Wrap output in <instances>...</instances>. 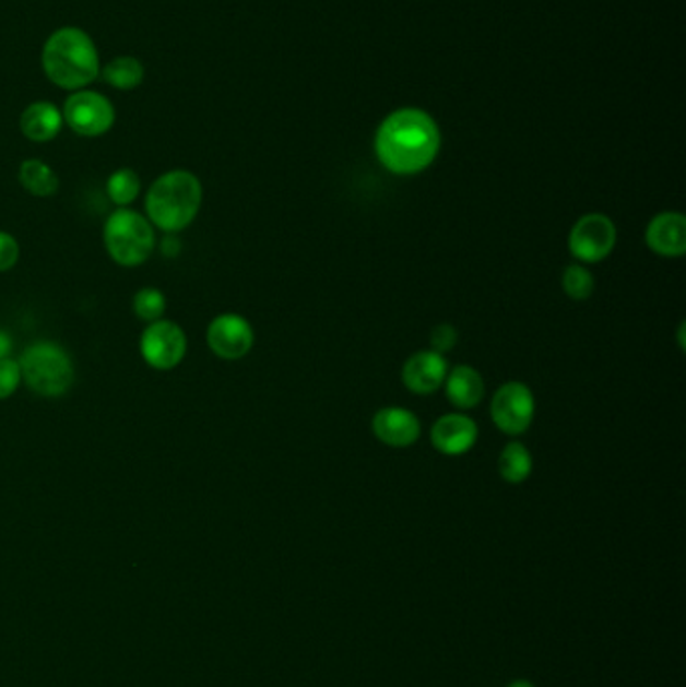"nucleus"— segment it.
Returning a JSON list of instances; mask_svg holds the SVG:
<instances>
[{"label":"nucleus","instance_id":"obj_1","mask_svg":"<svg viewBox=\"0 0 686 687\" xmlns=\"http://www.w3.org/2000/svg\"><path fill=\"white\" fill-rule=\"evenodd\" d=\"M439 141V129L427 112L403 109L385 119L377 133V155L393 174L409 176L431 165Z\"/></svg>","mask_w":686,"mask_h":687},{"label":"nucleus","instance_id":"obj_2","mask_svg":"<svg viewBox=\"0 0 686 687\" xmlns=\"http://www.w3.org/2000/svg\"><path fill=\"white\" fill-rule=\"evenodd\" d=\"M43 69L57 87L81 91L91 85L99 73V52L93 38L76 28H57L43 47Z\"/></svg>","mask_w":686,"mask_h":687},{"label":"nucleus","instance_id":"obj_3","mask_svg":"<svg viewBox=\"0 0 686 687\" xmlns=\"http://www.w3.org/2000/svg\"><path fill=\"white\" fill-rule=\"evenodd\" d=\"M202 198L200 179L186 169H174L153 181L145 198V212L155 227L178 234L196 220Z\"/></svg>","mask_w":686,"mask_h":687},{"label":"nucleus","instance_id":"obj_4","mask_svg":"<svg viewBox=\"0 0 686 687\" xmlns=\"http://www.w3.org/2000/svg\"><path fill=\"white\" fill-rule=\"evenodd\" d=\"M21 376L26 387L47 399H59L75 382V366L55 342H35L21 356Z\"/></svg>","mask_w":686,"mask_h":687},{"label":"nucleus","instance_id":"obj_5","mask_svg":"<svg viewBox=\"0 0 686 687\" xmlns=\"http://www.w3.org/2000/svg\"><path fill=\"white\" fill-rule=\"evenodd\" d=\"M103 241L111 260L123 268L147 262L155 248V232L147 217L131 210L111 213L103 227Z\"/></svg>","mask_w":686,"mask_h":687},{"label":"nucleus","instance_id":"obj_6","mask_svg":"<svg viewBox=\"0 0 686 687\" xmlns=\"http://www.w3.org/2000/svg\"><path fill=\"white\" fill-rule=\"evenodd\" d=\"M63 119L76 135L99 138L114 127V103L95 91L81 88L64 100Z\"/></svg>","mask_w":686,"mask_h":687},{"label":"nucleus","instance_id":"obj_7","mask_svg":"<svg viewBox=\"0 0 686 687\" xmlns=\"http://www.w3.org/2000/svg\"><path fill=\"white\" fill-rule=\"evenodd\" d=\"M140 351L143 360L155 370H172L184 360L188 337L176 322L157 320L141 334Z\"/></svg>","mask_w":686,"mask_h":687},{"label":"nucleus","instance_id":"obj_8","mask_svg":"<svg viewBox=\"0 0 686 687\" xmlns=\"http://www.w3.org/2000/svg\"><path fill=\"white\" fill-rule=\"evenodd\" d=\"M616 244V227L611 217L602 213H588L580 217L570 232L568 246L580 262H602Z\"/></svg>","mask_w":686,"mask_h":687},{"label":"nucleus","instance_id":"obj_9","mask_svg":"<svg viewBox=\"0 0 686 687\" xmlns=\"http://www.w3.org/2000/svg\"><path fill=\"white\" fill-rule=\"evenodd\" d=\"M534 394L521 382L504 384L492 400V418L506 435L525 433L534 421Z\"/></svg>","mask_w":686,"mask_h":687},{"label":"nucleus","instance_id":"obj_10","mask_svg":"<svg viewBox=\"0 0 686 687\" xmlns=\"http://www.w3.org/2000/svg\"><path fill=\"white\" fill-rule=\"evenodd\" d=\"M208 346L222 360H240L255 346V330L238 313H222L208 325Z\"/></svg>","mask_w":686,"mask_h":687},{"label":"nucleus","instance_id":"obj_11","mask_svg":"<svg viewBox=\"0 0 686 687\" xmlns=\"http://www.w3.org/2000/svg\"><path fill=\"white\" fill-rule=\"evenodd\" d=\"M372 433H375V437L381 440L382 445H389L394 449L411 447L421 437L419 418L405 408L389 406V408H382L375 414Z\"/></svg>","mask_w":686,"mask_h":687},{"label":"nucleus","instance_id":"obj_12","mask_svg":"<svg viewBox=\"0 0 686 687\" xmlns=\"http://www.w3.org/2000/svg\"><path fill=\"white\" fill-rule=\"evenodd\" d=\"M433 447L447 457H459L473 449L477 425L465 414H446L431 430Z\"/></svg>","mask_w":686,"mask_h":687},{"label":"nucleus","instance_id":"obj_13","mask_svg":"<svg viewBox=\"0 0 686 687\" xmlns=\"http://www.w3.org/2000/svg\"><path fill=\"white\" fill-rule=\"evenodd\" d=\"M446 378L447 363L437 352H417L403 366V382L415 394H433L443 387Z\"/></svg>","mask_w":686,"mask_h":687},{"label":"nucleus","instance_id":"obj_14","mask_svg":"<svg viewBox=\"0 0 686 687\" xmlns=\"http://www.w3.org/2000/svg\"><path fill=\"white\" fill-rule=\"evenodd\" d=\"M647 244L664 258H678L686 251V220L683 213H659L647 229Z\"/></svg>","mask_w":686,"mask_h":687},{"label":"nucleus","instance_id":"obj_15","mask_svg":"<svg viewBox=\"0 0 686 687\" xmlns=\"http://www.w3.org/2000/svg\"><path fill=\"white\" fill-rule=\"evenodd\" d=\"M63 111H59L57 105L49 100H37L31 103L21 115V131L26 139L35 143H47L52 141L63 129Z\"/></svg>","mask_w":686,"mask_h":687},{"label":"nucleus","instance_id":"obj_16","mask_svg":"<svg viewBox=\"0 0 686 687\" xmlns=\"http://www.w3.org/2000/svg\"><path fill=\"white\" fill-rule=\"evenodd\" d=\"M446 394L449 402L458 408H473L477 406L483 399L485 384L483 378L477 370H473L471 366H458L451 375L447 376Z\"/></svg>","mask_w":686,"mask_h":687},{"label":"nucleus","instance_id":"obj_17","mask_svg":"<svg viewBox=\"0 0 686 687\" xmlns=\"http://www.w3.org/2000/svg\"><path fill=\"white\" fill-rule=\"evenodd\" d=\"M21 186L35 198H51L59 189V177L40 159H26L19 169Z\"/></svg>","mask_w":686,"mask_h":687},{"label":"nucleus","instance_id":"obj_18","mask_svg":"<svg viewBox=\"0 0 686 687\" xmlns=\"http://www.w3.org/2000/svg\"><path fill=\"white\" fill-rule=\"evenodd\" d=\"M145 76V69L141 64L140 59L135 57H115L114 61L105 64L103 69V79L119 91H131V88L140 87Z\"/></svg>","mask_w":686,"mask_h":687},{"label":"nucleus","instance_id":"obj_19","mask_svg":"<svg viewBox=\"0 0 686 687\" xmlns=\"http://www.w3.org/2000/svg\"><path fill=\"white\" fill-rule=\"evenodd\" d=\"M532 469H534L532 454L521 442H509L499 457V475L511 485L523 483L532 475Z\"/></svg>","mask_w":686,"mask_h":687},{"label":"nucleus","instance_id":"obj_20","mask_svg":"<svg viewBox=\"0 0 686 687\" xmlns=\"http://www.w3.org/2000/svg\"><path fill=\"white\" fill-rule=\"evenodd\" d=\"M141 191V179L133 169H119L107 179V196L115 205L126 208L129 203L138 200Z\"/></svg>","mask_w":686,"mask_h":687},{"label":"nucleus","instance_id":"obj_21","mask_svg":"<svg viewBox=\"0 0 686 687\" xmlns=\"http://www.w3.org/2000/svg\"><path fill=\"white\" fill-rule=\"evenodd\" d=\"M561 286L572 300H588L594 292V277L590 270H586L580 263H572L564 270L561 275Z\"/></svg>","mask_w":686,"mask_h":687},{"label":"nucleus","instance_id":"obj_22","mask_svg":"<svg viewBox=\"0 0 686 687\" xmlns=\"http://www.w3.org/2000/svg\"><path fill=\"white\" fill-rule=\"evenodd\" d=\"M166 296L164 292L155 288H141L133 298V312L143 322H157L166 312Z\"/></svg>","mask_w":686,"mask_h":687},{"label":"nucleus","instance_id":"obj_23","mask_svg":"<svg viewBox=\"0 0 686 687\" xmlns=\"http://www.w3.org/2000/svg\"><path fill=\"white\" fill-rule=\"evenodd\" d=\"M21 366L13 358H2L0 360V400L9 399L16 392L21 384Z\"/></svg>","mask_w":686,"mask_h":687},{"label":"nucleus","instance_id":"obj_24","mask_svg":"<svg viewBox=\"0 0 686 687\" xmlns=\"http://www.w3.org/2000/svg\"><path fill=\"white\" fill-rule=\"evenodd\" d=\"M429 340H431L433 352H437V354L453 351V346L458 342V330L451 324L435 325Z\"/></svg>","mask_w":686,"mask_h":687},{"label":"nucleus","instance_id":"obj_25","mask_svg":"<svg viewBox=\"0 0 686 687\" xmlns=\"http://www.w3.org/2000/svg\"><path fill=\"white\" fill-rule=\"evenodd\" d=\"M19 256H21L19 241L11 234L0 232V272H9L14 268L19 262Z\"/></svg>","mask_w":686,"mask_h":687},{"label":"nucleus","instance_id":"obj_26","mask_svg":"<svg viewBox=\"0 0 686 687\" xmlns=\"http://www.w3.org/2000/svg\"><path fill=\"white\" fill-rule=\"evenodd\" d=\"M162 251L167 258H176L179 253V241L174 238V234H167V238L162 241Z\"/></svg>","mask_w":686,"mask_h":687},{"label":"nucleus","instance_id":"obj_27","mask_svg":"<svg viewBox=\"0 0 686 687\" xmlns=\"http://www.w3.org/2000/svg\"><path fill=\"white\" fill-rule=\"evenodd\" d=\"M11 351H13V340L4 330H0V360L9 358Z\"/></svg>","mask_w":686,"mask_h":687},{"label":"nucleus","instance_id":"obj_28","mask_svg":"<svg viewBox=\"0 0 686 687\" xmlns=\"http://www.w3.org/2000/svg\"><path fill=\"white\" fill-rule=\"evenodd\" d=\"M508 687H535L532 682H525V679H518V682H513L511 686Z\"/></svg>","mask_w":686,"mask_h":687}]
</instances>
